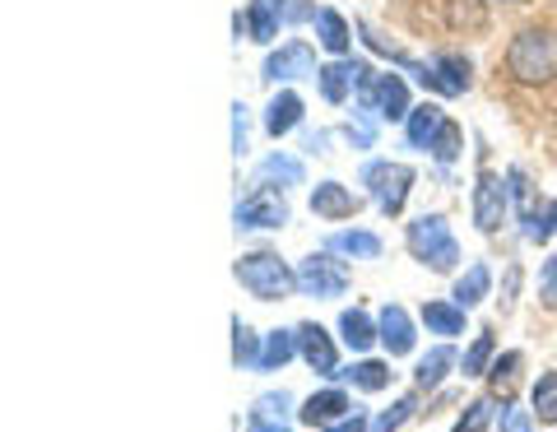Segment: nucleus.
I'll list each match as a JSON object with an SVG mask.
<instances>
[{"label":"nucleus","instance_id":"1","mask_svg":"<svg viewBox=\"0 0 557 432\" xmlns=\"http://www.w3.org/2000/svg\"><path fill=\"white\" fill-rule=\"evenodd\" d=\"M507 71L520 84H548V79H557V33H548V28L516 33L511 47H507Z\"/></svg>","mask_w":557,"mask_h":432},{"label":"nucleus","instance_id":"2","mask_svg":"<svg viewBox=\"0 0 557 432\" xmlns=\"http://www.w3.org/2000/svg\"><path fill=\"white\" fill-rule=\"evenodd\" d=\"M409 251H413V261H423L432 266L437 274H456L460 266V247H456V233H450V223L442 214H423V219H413L409 223Z\"/></svg>","mask_w":557,"mask_h":432},{"label":"nucleus","instance_id":"3","mask_svg":"<svg viewBox=\"0 0 557 432\" xmlns=\"http://www.w3.org/2000/svg\"><path fill=\"white\" fill-rule=\"evenodd\" d=\"M233 274H237V284L260 303H278V298H288V293L298 288V270H288V261H278L274 251L242 256Z\"/></svg>","mask_w":557,"mask_h":432},{"label":"nucleus","instance_id":"4","mask_svg":"<svg viewBox=\"0 0 557 432\" xmlns=\"http://www.w3.org/2000/svg\"><path fill=\"white\" fill-rule=\"evenodd\" d=\"M362 186L372 192L376 200V210L395 219L399 210H405V200H409V186H413V168L409 163H391V159H372L368 168H362Z\"/></svg>","mask_w":557,"mask_h":432},{"label":"nucleus","instance_id":"5","mask_svg":"<svg viewBox=\"0 0 557 432\" xmlns=\"http://www.w3.org/2000/svg\"><path fill=\"white\" fill-rule=\"evenodd\" d=\"M358 108L368 121H409V84L399 75H372L358 89Z\"/></svg>","mask_w":557,"mask_h":432},{"label":"nucleus","instance_id":"6","mask_svg":"<svg viewBox=\"0 0 557 432\" xmlns=\"http://www.w3.org/2000/svg\"><path fill=\"white\" fill-rule=\"evenodd\" d=\"M348 288V270L335 261V251H317L298 266V293L302 298H339Z\"/></svg>","mask_w":557,"mask_h":432},{"label":"nucleus","instance_id":"7","mask_svg":"<svg viewBox=\"0 0 557 432\" xmlns=\"http://www.w3.org/2000/svg\"><path fill=\"white\" fill-rule=\"evenodd\" d=\"M237 229H284V223L293 219L288 210V200L284 192H274V186H260L256 182V192L247 200H237Z\"/></svg>","mask_w":557,"mask_h":432},{"label":"nucleus","instance_id":"8","mask_svg":"<svg viewBox=\"0 0 557 432\" xmlns=\"http://www.w3.org/2000/svg\"><path fill=\"white\" fill-rule=\"evenodd\" d=\"M507 205H511V186L497 177V172H479V186H474V223L479 233H497L502 219H507Z\"/></svg>","mask_w":557,"mask_h":432},{"label":"nucleus","instance_id":"9","mask_svg":"<svg viewBox=\"0 0 557 432\" xmlns=\"http://www.w3.org/2000/svg\"><path fill=\"white\" fill-rule=\"evenodd\" d=\"M409 71L418 75V84L432 94H465L469 89V61L456 57V51H446V57H432L428 65H409Z\"/></svg>","mask_w":557,"mask_h":432},{"label":"nucleus","instance_id":"10","mask_svg":"<svg viewBox=\"0 0 557 432\" xmlns=\"http://www.w3.org/2000/svg\"><path fill=\"white\" fill-rule=\"evenodd\" d=\"M302 75H317V51L307 42H284L278 51H270L265 71H260L265 84H284V79H302Z\"/></svg>","mask_w":557,"mask_h":432},{"label":"nucleus","instance_id":"11","mask_svg":"<svg viewBox=\"0 0 557 432\" xmlns=\"http://www.w3.org/2000/svg\"><path fill=\"white\" fill-rule=\"evenodd\" d=\"M317 79H321V98H325V102H344L348 94L362 89V84L372 79V71H368V61H348V57H335L330 65H321Z\"/></svg>","mask_w":557,"mask_h":432},{"label":"nucleus","instance_id":"12","mask_svg":"<svg viewBox=\"0 0 557 432\" xmlns=\"http://www.w3.org/2000/svg\"><path fill=\"white\" fill-rule=\"evenodd\" d=\"M298 358L307 362L317 377H339V349L317 321H302L298 325Z\"/></svg>","mask_w":557,"mask_h":432},{"label":"nucleus","instance_id":"13","mask_svg":"<svg viewBox=\"0 0 557 432\" xmlns=\"http://www.w3.org/2000/svg\"><path fill=\"white\" fill-rule=\"evenodd\" d=\"M362 210V196L344 182H317L311 186V214L317 219H354Z\"/></svg>","mask_w":557,"mask_h":432},{"label":"nucleus","instance_id":"14","mask_svg":"<svg viewBox=\"0 0 557 432\" xmlns=\"http://www.w3.org/2000/svg\"><path fill=\"white\" fill-rule=\"evenodd\" d=\"M376 325H381V344H386V354H391V358L413 354V344H418V335H413V317H409L399 303H386V307H381Z\"/></svg>","mask_w":557,"mask_h":432},{"label":"nucleus","instance_id":"15","mask_svg":"<svg viewBox=\"0 0 557 432\" xmlns=\"http://www.w3.org/2000/svg\"><path fill=\"white\" fill-rule=\"evenodd\" d=\"M344 414H354V400H348L344 391H317L311 400H302L298 423H307V428H330V423H339Z\"/></svg>","mask_w":557,"mask_h":432},{"label":"nucleus","instance_id":"16","mask_svg":"<svg viewBox=\"0 0 557 432\" xmlns=\"http://www.w3.org/2000/svg\"><path fill=\"white\" fill-rule=\"evenodd\" d=\"M507 186H511V200H516V210H520V229H525V237H530V242H548L553 233H548L544 214L534 210V196H530V182H525V172H520V168H511V172H507Z\"/></svg>","mask_w":557,"mask_h":432},{"label":"nucleus","instance_id":"17","mask_svg":"<svg viewBox=\"0 0 557 432\" xmlns=\"http://www.w3.org/2000/svg\"><path fill=\"white\" fill-rule=\"evenodd\" d=\"M288 20V0H251L247 5V33L251 42H274L278 24Z\"/></svg>","mask_w":557,"mask_h":432},{"label":"nucleus","instance_id":"18","mask_svg":"<svg viewBox=\"0 0 557 432\" xmlns=\"http://www.w3.org/2000/svg\"><path fill=\"white\" fill-rule=\"evenodd\" d=\"M450 368H456V349H450V344H437V349H428L423 358H418L413 386H418V391H437V386L446 382Z\"/></svg>","mask_w":557,"mask_h":432},{"label":"nucleus","instance_id":"19","mask_svg":"<svg viewBox=\"0 0 557 432\" xmlns=\"http://www.w3.org/2000/svg\"><path fill=\"white\" fill-rule=\"evenodd\" d=\"M325 251L348 256V261H376L381 256V237L376 233H362V229H344L325 242Z\"/></svg>","mask_w":557,"mask_h":432},{"label":"nucleus","instance_id":"20","mask_svg":"<svg viewBox=\"0 0 557 432\" xmlns=\"http://www.w3.org/2000/svg\"><path fill=\"white\" fill-rule=\"evenodd\" d=\"M339 340H344L354 354H368L372 344L381 340V325H376L368 312H358V307H348V312L339 317Z\"/></svg>","mask_w":557,"mask_h":432},{"label":"nucleus","instance_id":"21","mask_svg":"<svg viewBox=\"0 0 557 432\" xmlns=\"http://www.w3.org/2000/svg\"><path fill=\"white\" fill-rule=\"evenodd\" d=\"M298 121H302V98L293 94V89H278V94L270 98V108H265V131L278 140V135H288L293 126H298Z\"/></svg>","mask_w":557,"mask_h":432},{"label":"nucleus","instance_id":"22","mask_svg":"<svg viewBox=\"0 0 557 432\" xmlns=\"http://www.w3.org/2000/svg\"><path fill=\"white\" fill-rule=\"evenodd\" d=\"M298 358V331H270L265 344H260V362L256 372H278Z\"/></svg>","mask_w":557,"mask_h":432},{"label":"nucleus","instance_id":"23","mask_svg":"<svg viewBox=\"0 0 557 432\" xmlns=\"http://www.w3.org/2000/svg\"><path fill=\"white\" fill-rule=\"evenodd\" d=\"M487 288H493V270H487L483 261H474V266H469L460 280H456V293H450V303H460L465 312H469V307H479V303L487 298Z\"/></svg>","mask_w":557,"mask_h":432},{"label":"nucleus","instance_id":"24","mask_svg":"<svg viewBox=\"0 0 557 432\" xmlns=\"http://www.w3.org/2000/svg\"><path fill=\"white\" fill-rule=\"evenodd\" d=\"M442 121H446V112L437 108V102H423V108H413L409 121H405L409 145H413V149H428V145H432V135L442 131Z\"/></svg>","mask_w":557,"mask_h":432},{"label":"nucleus","instance_id":"25","mask_svg":"<svg viewBox=\"0 0 557 432\" xmlns=\"http://www.w3.org/2000/svg\"><path fill=\"white\" fill-rule=\"evenodd\" d=\"M256 182L260 186H270V182H278V186H302L307 172H302V159H293V153H270V159L260 163Z\"/></svg>","mask_w":557,"mask_h":432},{"label":"nucleus","instance_id":"26","mask_svg":"<svg viewBox=\"0 0 557 432\" xmlns=\"http://www.w3.org/2000/svg\"><path fill=\"white\" fill-rule=\"evenodd\" d=\"M317 42L330 51V57H348V42H354V33H348L344 14H335V10H321L317 14Z\"/></svg>","mask_w":557,"mask_h":432},{"label":"nucleus","instance_id":"27","mask_svg":"<svg viewBox=\"0 0 557 432\" xmlns=\"http://www.w3.org/2000/svg\"><path fill=\"white\" fill-rule=\"evenodd\" d=\"M423 325L432 335H460L465 331V307L460 303H423Z\"/></svg>","mask_w":557,"mask_h":432},{"label":"nucleus","instance_id":"28","mask_svg":"<svg viewBox=\"0 0 557 432\" xmlns=\"http://www.w3.org/2000/svg\"><path fill=\"white\" fill-rule=\"evenodd\" d=\"M339 382H354L358 391H386L391 386V368L376 358H362L354 368H339Z\"/></svg>","mask_w":557,"mask_h":432},{"label":"nucleus","instance_id":"29","mask_svg":"<svg viewBox=\"0 0 557 432\" xmlns=\"http://www.w3.org/2000/svg\"><path fill=\"white\" fill-rule=\"evenodd\" d=\"M260 344H265V340H260V335H256L242 317H233V362H237V368H251V372H256V362H260Z\"/></svg>","mask_w":557,"mask_h":432},{"label":"nucleus","instance_id":"30","mask_svg":"<svg viewBox=\"0 0 557 432\" xmlns=\"http://www.w3.org/2000/svg\"><path fill=\"white\" fill-rule=\"evenodd\" d=\"M460 149H465V131L456 126V121H442V131L437 135H432V145H428V153H432V159H437V163H456L460 159Z\"/></svg>","mask_w":557,"mask_h":432},{"label":"nucleus","instance_id":"31","mask_svg":"<svg viewBox=\"0 0 557 432\" xmlns=\"http://www.w3.org/2000/svg\"><path fill=\"white\" fill-rule=\"evenodd\" d=\"M493 354H497V340H493V331H479V335H474V344H469V349H465L460 372H465V377H483V372H487V362H493Z\"/></svg>","mask_w":557,"mask_h":432},{"label":"nucleus","instance_id":"32","mask_svg":"<svg viewBox=\"0 0 557 432\" xmlns=\"http://www.w3.org/2000/svg\"><path fill=\"white\" fill-rule=\"evenodd\" d=\"M530 400H534L539 423H557V372H544V377H539L534 391H530Z\"/></svg>","mask_w":557,"mask_h":432},{"label":"nucleus","instance_id":"33","mask_svg":"<svg viewBox=\"0 0 557 432\" xmlns=\"http://www.w3.org/2000/svg\"><path fill=\"white\" fill-rule=\"evenodd\" d=\"M413 409H418V391L399 395V400H395L386 414H376V419H372V432H395V428H405V423L413 419Z\"/></svg>","mask_w":557,"mask_h":432},{"label":"nucleus","instance_id":"34","mask_svg":"<svg viewBox=\"0 0 557 432\" xmlns=\"http://www.w3.org/2000/svg\"><path fill=\"white\" fill-rule=\"evenodd\" d=\"M293 409V395L288 391H265L260 400L251 405V419H265V423H284Z\"/></svg>","mask_w":557,"mask_h":432},{"label":"nucleus","instance_id":"35","mask_svg":"<svg viewBox=\"0 0 557 432\" xmlns=\"http://www.w3.org/2000/svg\"><path fill=\"white\" fill-rule=\"evenodd\" d=\"M493 409H497L493 395H479V400L465 409V419L450 428V432H487V423H493Z\"/></svg>","mask_w":557,"mask_h":432},{"label":"nucleus","instance_id":"36","mask_svg":"<svg viewBox=\"0 0 557 432\" xmlns=\"http://www.w3.org/2000/svg\"><path fill=\"white\" fill-rule=\"evenodd\" d=\"M516 368H520V354H507V358H497L493 368V391H511V382H516Z\"/></svg>","mask_w":557,"mask_h":432},{"label":"nucleus","instance_id":"37","mask_svg":"<svg viewBox=\"0 0 557 432\" xmlns=\"http://www.w3.org/2000/svg\"><path fill=\"white\" fill-rule=\"evenodd\" d=\"M321 432H372V419H368V409H362V405H354V414H344L339 423H330Z\"/></svg>","mask_w":557,"mask_h":432},{"label":"nucleus","instance_id":"38","mask_svg":"<svg viewBox=\"0 0 557 432\" xmlns=\"http://www.w3.org/2000/svg\"><path fill=\"white\" fill-rule=\"evenodd\" d=\"M539 298H544V307H557V256L539 274Z\"/></svg>","mask_w":557,"mask_h":432},{"label":"nucleus","instance_id":"39","mask_svg":"<svg viewBox=\"0 0 557 432\" xmlns=\"http://www.w3.org/2000/svg\"><path fill=\"white\" fill-rule=\"evenodd\" d=\"M233 153L237 159L247 153V108L242 102H233Z\"/></svg>","mask_w":557,"mask_h":432},{"label":"nucleus","instance_id":"40","mask_svg":"<svg viewBox=\"0 0 557 432\" xmlns=\"http://www.w3.org/2000/svg\"><path fill=\"white\" fill-rule=\"evenodd\" d=\"M502 432H534L530 414L525 409H507V414H502Z\"/></svg>","mask_w":557,"mask_h":432},{"label":"nucleus","instance_id":"41","mask_svg":"<svg viewBox=\"0 0 557 432\" xmlns=\"http://www.w3.org/2000/svg\"><path fill=\"white\" fill-rule=\"evenodd\" d=\"M247 432H288V428H284V423H265V419H251V423H247Z\"/></svg>","mask_w":557,"mask_h":432},{"label":"nucleus","instance_id":"42","mask_svg":"<svg viewBox=\"0 0 557 432\" xmlns=\"http://www.w3.org/2000/svg\"><path fill=\"white\" fill-rule=\"evenodd\" d=\"M544 223H548V233L557 229V200H548V210H544Z\"/></svg>","mask_w":557,"mask_h":432},{"label":"nucleus","instance_id":"43","mask_svg":"<svg viewBox=\"0 0 557 432\" xmlns=\"http://www.w3.org/2000/svg\"><path fill=\"white\" fill-rule=\"evenodd\" d=\"M487 5H516V0H487Z\"/></svg>","mask_w":557,"mask_h":432}]
</instances>
